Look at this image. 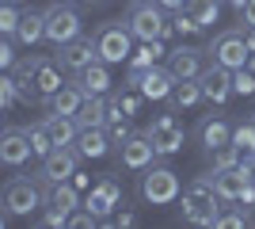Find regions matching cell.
I'll list each match as a JSON object with an SVG mask.
<instances>
[{
    "label": "cell",
    "mask_w": 255,
    "mask_h": 229,
    "mask_svg": "<svg viewBox=\"0 0 255 229\" xmlns=\"http://www.w3.org/2000/svg\"><path fill=\"white\" fill-rule=\"evenodd\" d=\"M164 11H179V8H187V0H156Z\"/></svg>",
    "instance_id": "obj_41"
},
{
    "label": "cell",
    "mask_w": 255,
    "mask_h": 229,
    "mask_svg": "<svg viewBox=\"0 0 255 229\" xmlns=\"http://www.w3.org/2000/svg\"><path fill=\"white\" fill-rule=\"evenodd\" d=\"M76 84L84 88V96H107L111 92V65H107L103 57L92 61L84 73H76Z\"/></svg>",
    "instance_id": "obj_19"
},
{
    "label": "cell",
    "mask_w": 255,
    "mask_h": 229,
    "mask_svg": "<svg viewBox=\"0 0 255 229\" xmlns=\"http://www.w3.org/2000/svg\"><path fill=\"white\" fill-rule=\"evenodd\" d=\"M99 226H137V214L133 210H126V214H118V218H107V222H99Z\"/></svg>",
    "instance_id": "obj_39"
},
{
    "label": "cell",
    "mask_w": 255,
    "mask_h": 229,
    "mask_svg": "<svg viewBox=\"0 0 255 229\" xmlns=\"http://www.w3.org/2000/svg\"><path fill=\"white\" fill-rule=\"evenodd\" d=\"M248 210L244 207H236V210H221V218H217V229H244L248 226Z\"/></svg>",
    "instance_id": "obj_32"
},
{
    "label": "cell",
    "mask_w": 255,
    "mask_h": 229,
    "mask_svg": "<svg viewBox=\"0 0 255 229\" xmlns=\"http://www.w3.org/2000/svg\"><path fill=\"white\" fill-rule=\"evenodd\" d=\"M50 187L53 184H42L38 176L34 180H8L4 184V210L8 214H15V218H31L34 210L46 207V199H50Z\"/></svg>",
    "instance_id": "obj_2"
},
{
    "label": "cell",
    "mask_w": 255,
    "mask_h": 229,
    "mask_svg": "<svg viewBox=\"0 0 255 229\" xmlns=\"http://www.w3.org/2000/svg\"><path fill=\"white\" fill-rule=\"evenodd\" d=\"M198 84H202V96L210 99V103H229V96H236V84H233V69H225V65H206L202 76H198Z\"/></svg>",
    "instance_id": "obj_12"
},
{
    "label": "cell",
    "mask_w": 255,
    "mask_h": 229,
    "mask_svg": "<svg viewBox=\"0 0 255 229\" xmlns=\"http://www.w3.org/2000/svg\"><path fill=\"white\" fill-rule=\"evenodd\" d=\"M84 99L88 96H84L80 84H61L57 92H53V99H50V111H57V115H76Z\"/></svg>",
    "instance_id": "obj_25"
},
{
    "label": "cell",
    "mask_w": 255,
    "mask_h": 229,
    "mask_svg": "<svg viewBox=\"0 0 255 229\" xmlns=\"http://www.w3.org/2000/svg\"><path fill=\"white\" fill-rule=\"evenodd\" d=\"M233 145L248 157H255V122H240V126H233Z\"/></svg>",
    "instance_id": "obj_30"
},
{
    "label": "cell",
    "mask_w": 255,
    "mask_h": 229,
    "mask_svg": "<svg viewBox=\"0 0 255 229\" xmlns=\"http://www.w3.org/2000/svg\"><path fill=\"white\" fill-rule=\"evenodd\" d=\"M61 73H65V69H61V61H57V57H53V61H50V57H42V65L34 69V92H38V99H42V103H50L53 92L65 84Z\"/></svg>",
    "instance_id": "obj_18"
},
{
    "label": "cell",
    "mask_w": 255,
    "mask_h": 229,
    "mask_svg": "<svg viewBox=\"0 0 255 229\" xmlns=\"http://www.w3.org/2000/svg\"><path fill=\"white\" fill-rule=\"evenodd\" d=\"M107 134H111V142H115V145H122L133 130H129V122L118 115V119H107Z\"/></svg>",
    "instance_id": "obj_37"
},
{
    "label": "cell",
    "mask_w": 255,
    "mask_h": 229,
    "mask_svg": "<svg viewBox=\"0 0 255 229\" xmlns=\"http://www.w3.org/2000/svg\"><path fill=\"white\" fill-rule=\"evenodd\" d=\"M76 164H80L76 145H57L50 157H42L38 180H42V184H61V180H73V176H76Z\"/></svg>",
    "instance_id": "obj_10"
},
{
    "label": "cell",
    "mask_w": 255,
    "mask_h": 229,
    "mask_svg": "<svg viewBox=\"0 0 255 229\" xmlns=\"http://www.w3.org/2000/svg\"><path fill=\"white\" fill-rule=\"evenodd\" d=\"M252 122H255V111H252Z\"/></svg>",
    "instance_id": "obj_49"
},
{
    "label": "cell",
    "mask_w": 255,
    "mask_h": 229,
    "mask_svg": "<svg viewBox=\"0 0 255 229\" xmlns=\"http://www.w3.org/2000/svg\"><path fill=\"white\" fill-rule=\"evenodd\" d=\"M171 107H194V103H202V84L198 80H175V88H171Z\"/></svg>",
    "instance_id": "obj_26"
},
{
    "label": "cell",
    "mask_w": 255,
    "mask_h": 229,
    "mask_svg": "<svg viewBox=\"0 0 255 229\" xmlns=\"http://www.w3.org/2000/svg\"><path fill=\"white\" fill-rule=\"evenodd\" d=\"M23 130H27V138H31V145H34V157H50V153L57 149L50 130H46V122H31V126H23Z\"/></svg>",
    "instance_id": "obj_29"
},
{
    "label": "cell",
    "mask_w": 255,
    "mask_h": 229,
    "mask_svg": "<svg viewBox=\"0 0 255 229\" xmlns=\"http://www.w3.org/2000/svg\"><path fill=\"white\" fill-rule=\"evenodd\" d=\"M229 4H233V8L240 11V8H244V4H248V0H229Z\"/></svg>",
    "instance_id": "obj_44"
},
{
    "label": "cell",
    "mask_w": 255,
    "mask_h": 229,
    "mask_svg": "<svg viewBox=\"0 0 255 229\" xmlns=\"http://www.w3.org/2000/svg\"><path fill=\"white\" fill-rule=\"evenodd\" d=\"M23 11H15V4H0V31L15 38V27H19Z\"/></svg>",
    "instance_id": "obj_33"
},
{
    "label": "cell",
    "mask_w": 255,
    "mask_h": 229,
    "mask_svg": "<svg viewBox=\"0 0 255 229\" xmlns=\"http://www.w3.org/2000/svg\"><path fill=\"white\" fill-rule=\"evenodd\" d=\"M244 38H248V50L255 54V27H244Z\"/></svg>",
    "instance_id": "obj_42"
},
{
    "label": "cell",
    "mask_w": 255,
    "mask_h": 229,
    "mask_svg": "<svg viewBox=\"0 0 255 229\" xmlns=\"http://www.w3.org/2000/svg\"><path fill=\"white\" fill-rule=\"evenodd\" d=\"M152 161H156V145L149 142V134H129L118 145V164L129 168V172H145Z\"/></svg>",
    "instance_id": "obj_11"
},
{
    "label": "cell",
    "mask_w": 255,
    "mask_h": 229,
    "mask_svg": "<svg viewBox=\"0 0 255 229\" xmlns=\"http://www.w3.org/2000/svg\"><path fill=\"white\" fill-rule=\"evenodd\" d=\"M31 157H34V145H31V138H27V130L8 126V130L0 134V161L8 164V168H19V164L31 161Z\"/></svg>",
    "instance_id": "obj_16"
},
{
    "label": "cell",
    "mask_w": 255,
    "mask_h": 229,
    "mask_svg": "<svg viewBox=\"0 0 255 229\" xmlns=\"http://www.w3.org/2000/svg\"><path fill=\"white\" fill-rule=\"evenodd\" d=\"M240 27H255V0H248L240 8Z\"/></svg>",
    "instance_id": "obj_40"
},
{
    "label": "cell",
    "mask_w": 255,
    "mask_h": 229,
    "mask_svg": "<svg viewBox=\"0 0 255 229\" xmlns=\"http://www.w3.org/2000/svg\"><path fill=\"white\" fill-rule=\"evenodd\" d=\"M126 84H133L145 99H168L175 88V73L168 65H149V69H129Z\"/></svg>",
    "instance_id": "obj_9"
},
{
    "label": "cell",
    "mask_w": 255,
    "mask_h": 229,
    "mask_svg": "<svg viewBox=\"0 0 255 229\" xmlns=\"http://www.w3.org/2000/svg\"><path fill=\"white\" fill-rule=\"evenodd\" d=\"M233 84H236V96H252L255 92V73L252 69H233Z\"/></svg>",
    "instance_id": "obj_35"
},
{
    "label": "cell",
    "mask_w": 255,
    "mask_h": 229,
    "mask_svg": "<svg viewBox=\"0 0 255 229\" xmlns=\"http://www.w3.org/2000/svg\"><path fill=\"white\" fill-rule=\"evenodd\" d=\"M194 134H198V142L206 145V153H210V149H221V145L233 142V126H229L225 119H213V115H206V119L198 122V130H194Z\"/></svg>",
    "instance_id": "obj_20"
},
{
    "label": "cell",
    "mask_w": 255,
    "mask_h": 229,
    "mask_svg": "<svg viewBox=\"0 0 255 229\" xmlns=\"http://www.w3.org/2000/svg\"><path fill=\"white\" fill-rule=\"evenodd\" d=\"M46 38V11H23L19 27H15V42L23 46H34Z\"/></svg>",
    "instance_id": "obj_23"
},
{
    "label": "cell",
    "mask_w": 255,
    "mask_h": 229,
    "mask_svg": "<svg viewBox=\"0 0 255 229\" xmlns=\"http://www.w3.org/2000/svg\"><path fill=\"white\" fill-rule=\"evenodd\" d=\"M221 191H217V184H213V172L198 176V180H191L187 184V191H183V218L191 222V226H213L217 229V218H221Z\"/></svg>",
    "instance_id": "obj_1"
},
{
    "label": "cell",
    "mask_w": 255,
    "mask_h": 229,
    "mask_svg": "<svg viewBox=\"0 0 255 229\" xmlns=\"http://www.w3.org/2000/svg\"><path fill=\"white\" fill-rule=\"evenodd\" d=\"M221 4H225V0H221Z\"/></svg>",
    "instance_id": "obj_50"
},
{
    "label": "cell",
    "mask_w": 255,
    "mask_h": 229,
    "mask_svg": "<svg viewBox=\"0 0 255 229\" xmlns=\"http://www.w3.org/2000/svg\"><path fill=\"white\" fill-rule=\"evenodd\" d=\"M46 207L61 210V214H73L76 207H80V187L73 184V180H61V184L50 187V199H46Z\"/></svg>",
    "instance_id": "obj_24"
},
{
    "label": "cell",
    "mask_w": 255,
    "mask_h": 229,
    "mask_svg": "<svg viewBox=\"0 0 255 229\" xmlns=\"http://www.w3.org/2000/svg\"><path fill=\"white\" fill-rule=\"evenodd\" d=\"M15 38H11V34H4V42H0V65L4 69H15Z\"/></svg>",
    "instance_id": "obj_38"
},
{
    "label": "cell",
    "mask_w": 255,
    "mask_h": 229,
    "mask_svg": "<svg viewBox=\"0 0 255 229\" xmlns=\"http://www.w3.org/2000/svg\"><path fill=\"white\" fill-rule=\"evenodd\" d=\"M61 4H80V0H61Z\"/></svg>",
    "instance_id": "obj_48"
},
{
    "label": "cell",
    "mask_w": 255,
    "mask_h": 229,
    "mask_svg": "<svg viewBox=\"0 0 255 229\" xmlns=\"http://www.w3.org/2000/svg\"><path fill=\"white\" fill-rule=\"evenodd\" d=\"M118 203H122V187H118L115 176H103V180H99V184L88 191V199H84V207L92 210L99 222H107V214H111Z\"/></svg>",
    "instance_id": "obj_15"
},
{
    "label": "cell",
    "mask_w": 255,
    "mask_h": 229,
    "mask_svg": "<svg viewBox=\"0 0 255 229\" xmlns=\"http://www.w3.org/2000/svg\"><path fill=\"white\" fill-rule=\"evenodd\" d=\"M111 134H107V126H80V134H76V153L84 157V161H99V157H107L111 153Z\"/></svg>",
    "instance_id": "obj_17"
},
{
    "label": "cell",
    "mask_w": 255,
    "mask_h": 229,
    "mask_svg": "<svg viewBox=\"0 0 255 229\" xmlns=\"http://www.w3.org/2000/svg\"><path fill=\"white\" fill-rule=\"evenodd\" d=\"M88 4H92V8H99V4H115V0H88Z\"/></svg>",
    "instance_id": "obj_43"
},
{
    "label": "cell",
    "mask_w": 255,
    "mask_h": 229,
    "mask_svg": "<svg viewBox=\"0 0 255 229\" xmlns=\"http://www.w3.org/2000/svg\"><path fill=\"white\" fill-rule=\"evenodd\" d=\"M248 168H252V176H255V157H248Z\"/></svg>",
    "instance_id": "obj_46"
},
{
    "label": "cell",
    "mask_w": 255,
    "mask_h": 229,
    "mask_svg": "<svg viewBox=\"0 0 255 229\" xmlns=\"http://www.w3.org/2000/svg\"><path fill=\"white\" fill-rule=\"evenodd\" d=\"M210 161H213V168H236V164H244V153L229 142L221 149H210Z\"/></svg>",
    "instance_id": "obj_31"
},
{
    "label": "cell",
    "mask_w": 255,
    "mask_h": 229,
    "mask_svg": "<svg viewBox=\"0 0 255 229\" xmlns=\"http://www.w3.org/2000/svg\"><path fill=\"white\" fill-rule=\"evenodd\" d=\"M149 142L156 145V157H175V153H183V142H187V134H183V126L175 122V111H164V115H156V119L149 122Z\"/></svg>",
    "instance_id": "obj_8"
},
{
    "label": "cell",
    "mask_w": 255,
    "mask_h": 229,
    "mask_svg": "<svg viewBox=\"0 0 255 229\" xmlns=\"http://www.w3.org/2000/svg\"><path fill=\"white\" fill-rule=\"evenodd\" d=\"M206 57L210 50H198V46H175L168 54V69L175 73V80H198L206 69Z\"/></svg>",
    "instance_id": "obj_14"
},
{
    "label": "cell",
    "mask_w": 255,
    "mask_h": 229,
    "mask_svg": "<svg viewBox=\"0 0 255 229\" xmlns=\"http://www.w3.org/2000/svg\"><path fill=\"white\" fill-rule=\"evenodd\" d=\"M46 130H50L53 145H76V134H80V122L73 119V115H57V111H50L46 115Z\"/></svg>",
    "instance_id": "obj_21"
},
{
    "label": "cell",
    "mask_w": 255,
    "mask_h": 229,
    "mask_svg": "<svg viewBox=\"0 0 255 229\" xmlns=\"http://www.w3.org/2000/svg\"><path fill=\"white\" fill-rule=\"evenodd\" d=\"M187 11L202 23V31H206V27H213L217 15H221V0H187Z\"/></svg>",
    "instance_id": "obj_27"
},
{
    "label": "cell",
    "mask_w": 255,
    "mask_h": 229,
    "mask_svg": "<svg viewBox=\"0 0 255 229\" xmlns=\"http://www.w3.org/2000/svg\"><path fill=\"white\" fill-rule=\"evenodd\" d=\"M57 61H61L65 73H84L92 61H99V50H96V38H73V42L57 46Z\"/></svg>",
    "instance_id": "obj_13"
},
{
    "label": "cell",
    "mask_w": 255,
    "mask_h": 229,
    "mask_svg": "<svg viewBox=\"0 0 255 229\" xmlns=\"http://www.w3.org/2000/svg\"><path fill=\"white\" fill-rule=\"evenodd\" d=\"M248 69H252V73H255V54H252V57H248Z\"/></svg>",
    "instance_id": "obj_45"
},
{
    "label": "cell",
    "mask_w": 255,
    "mask_h": 229,
    "mask_svg": "<svg viewBox=\"0 0 255 229\" xmlns=\"http://www.w3.org/2000/svg\"><path fill=\"white\" fill-rule=\"evenodd\" d=\"M126 27L133 31L137 42H156V38H168L175 31V23L164 15V8H160L156 0H137L126 15Z\"/></svg>",
    "instance_id": "obj_3"
},
{
    "label": "cell",
    "mask_w": 255,
    "mask_h": 229,
    "mask_svg": "<svg viewBox=\"0 0 255 229\" xmlns=\"http://www.w3.org/2000/svg\"><path fill=\"white\" fill-rule=\"evenodd\" d=\"M4 4H23V0H4Z\"/></svg>",
    "instance_id": "obj_47"
},
{
    "label": "cell",
    "mask_w": 255,
    "mask_h": 229,
    "mask_svg": "<svg viewBox=\"0 0 255 229\" xmlns=\"http://www.w3.org/2000/svg\"><path fill=\"white\" fill-rule=\"evenodd\" d=\"M73 119L80 122V126H107V119H111V99L107 96H88Z\"/></svg>",
    "instance_id": "obj_22"
},
{
    "label": "cell",
    "mask_w": 255,
    "mask_h": 229,
    "mask_svg": "<svg viewBox=\"0 0 255 229\" xmlns=\"http://www.w3.org/2000/svg\"><path fill=\"white\" fill-rule=\"evenodd\" d=\"M96 50L107 65H122L133 54V31H129L126 23H103L96 31Z\"/></svg>",
    "instance_id": "obj_5"
},
{
    "label": "cell",
    "mask_w": 255,
    "mask_h": 229,
    "mask_svg": "<svg viewBox=\"0 0 255 229\" xmlns=\"http://www.w3.org/2000/svg\"><path fill=\"white\" fill-rule=\"evenodd\" d=\"M206 50H210V61H217V65H225V69H244V65H248V57H252V50H248V38H244V27L213 34Z\"/></svg>",
    "instance_id": "obj_6"
},
{
    "label": "cell",
    "mask_w": 255,
    "mask_h": 229,
    "mask_svg": "<svg viewBox=\"0 0 255 229\" xmlns=\"http://www.w3.org/2000/svg\"><path fill=\"white\" fill-rule=\"evenodd\" d=\"M80 11L73 8V4H61V0H53L50 8H46V42L50 46H65L73 42V38H80Z\"/></svg>",
    "instance_id": "obj_7"
},
{
    "label": "cell",
    "mask_w": 255,
    "mask_h": 229,
    "mask_svg": "<svg viewBox=\"0 0 255 229\" xmlns=\"http://www.w3.org/2000/svg\"><path fill=\"white\" fill-rule=\"evenodd\" d=\"M171 23H175V31H179V34H198V31H202V23L194 19V15H191L187 8H179V11H175V19H171Z\"/></svg>",
    "instance_id": "obj_36"
},
{
    "label": "cell",
    "mask_w": 255,
    "mask_h": 229,
    "mask_svg": "<svg viewBox=\"0 0 255 229\" xmlns=\"http://www.w3.org/2000/svg\"><path fill=\"white\" fill-rule=\"evenodd\" d=\"M164 54V38H156V42H141L133 54H129V69H149L156 65V57Z\"/></svg>",
    "instance_id": "obj_28"
},
{
    "label": "cell",
    "mask_w": 255,
    "mask_h": 229,
    "mask_svg": "<svg viewBox=\"0 0 255 229\" xmlns=\"http://www.w3.org/2000/svg\"><path fill=\"white\" fill-rule=\"evenodd\" d=\"M15 99H19V84H15V76H4V80H0V107L4 111H11L15 107Z\"/></svg>",
    "instance_id": "obj_34"
},
{
    "label": "cell",
    "mask_w": 255,
    "mask_h": 229,
    "mask_svg": "<svg viewBox=\"0 0 255 229\" xmlns=\"http://www.w3.org/2000/svg\"><path fill=\"white\" fill-rule=\"evenodd\" d=\"M179 176L171 172L168 164H149L145 168V176H141V195H145V203H152V207H171L175 199H179Z\"/></svg>",
    "instance_id": "obj_4"
}]
</instances>
